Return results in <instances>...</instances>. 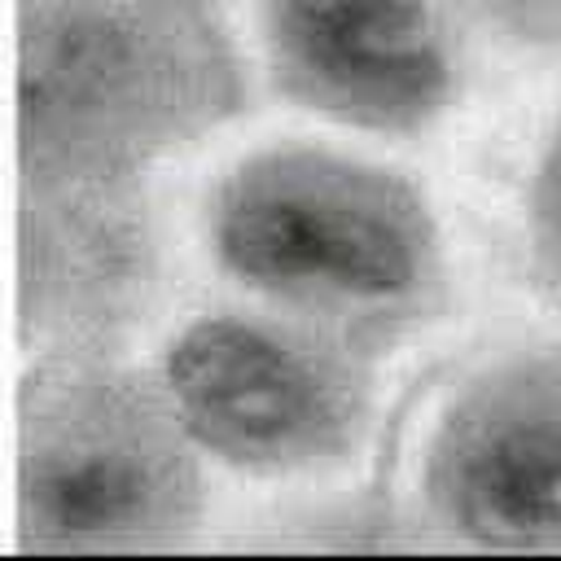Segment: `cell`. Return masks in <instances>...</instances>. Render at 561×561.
Segmentation results:
<instances>
[{"label":"cell","instance_id":"4","mask_svg":"<svg viewBox=\"0 0 561 561\" xmlns=\"http://www.w3.org/2000/svg\"><path fill=\"white\" fill-rule=\"evenodd\" d=\"M158 381L202 460L245 478L333 473L373 430L368 351L267 307L175 329Z\"/></svg>","mask_w":561,"mask_h":561},{"label":"cell","instance_id":"8","mask_svg":"<svg viewBox=\"0 0 561 561\" xmlns=\"http://www.w3.org/2000/svg\"><path fill=\"white\" fill-rule=\"evenodd\" d=\"M482 35L517 48L557 57L561 53V0H447Z\"/></svg>","mask_w":561,"mask_h":561},{"label":"cell","instance_id":"3","mask_svg":"<svg viewBox=\"0 0 561 561\" xmlns=\"http://www.w3.org/2000/svg\"><path fill=\"white\" fill-rule=\"evenodd\" d=\"M22 530L48 548H167L206 508L202 451L158 377L88 355L44 364L22 394Z\"/></svg>","mask_w":561,"mask_h":561},{"label":"cell","instance_id":"6","mask_svg":"<svg viewBox=\"0 0 561 561\" xmlns=\"http://www.w3.org/2000/svg\"><path fill=\"white\" fill-rule=\"evenodd\" d=\"M272 92L368 136H421L460 101V44L434 0H254Z\"/></svg>","mask_w":561,"mask_h":561},{"label":"cell","instance_id":"5","mask_svg":"<svg viewBox=\"0 0 561 561\" xmlns=\"http://www.w3.org/2000/svg\"><path fill=\"white\" fill-rule=\"evenodd\" d=\"M416 513L478 552H561V337H513L434 403L416 447Z\"/></svg>","mask_w":561,"mask_h":561},{"label":"cell","instance_id":"7","mask_svg":"<svg viewBox=\"0 0 561 561\" xmlns=\"http://www.w3.org/2000/svg\"><path fill=\"white\" fill-rule=\"evenodd\" d=\"M522 219H526L530 263L539 267L543 280H552L561 289V114L535 149V162L526 175Z\"/></svg>","mask_w":561,"mask_h":561},{"label":"cell","instance_id":"2","mask_svg":"<svg viewBox=\"0 0 561 561\" xmlns=\"http://www.w3.org/2000/svg\"><path fill=\"white\" fill-rule=\"evenodd\" d=\"M18 57L39 175L136 180L241 105L210 0H22Z\"/></svg>","mask_w":561,"mask_h":561},{"label":"cell","instance_id":"1","mask_svg":"<svg viewBox=\"0 0 561 561\" xmlns=\"http://www.w3.org/2000/svg\"><path fill=\"white\" fill-rule=\"evenodd\" d=\"M202 241L259 307L368 355L447 302V241L421 184L337 145L272 140L232 158L206 188Z\"/></svg>","mask_w":561,"mask_h":561}]
</instances>
